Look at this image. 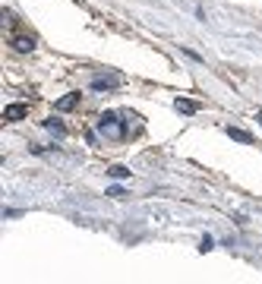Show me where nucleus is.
Here are the masks:
<instances>
[{"instance_id": "nucleus-11", "label": "nucleus", "mask_w": 262, "mask_h": 284, "mask_svg": "<svg viewBox=\"0 0 262 284\" xmlns=\"http://www.w3.org/2000/svg\"><path fill=\"white\" fill-rule=\"evenodd\" d=\"M107 196H114V199H123V186H111V189H107Z\"/></svg>"}, {"instance_id": "nucleus-7", "label": "nucleus", "mask_w": 262, "mask_h": 284, "mask_svg": "<svg viewBox=\"0 0 262 284\" xmlns=\"http://www.w3.org/2000/svg\"><path fill=\"white\" fill-rule=\"evenodd\" d=\"M107 177H114V180H126V177H130V171H126L123 164H111V167H107Z\"/></svg>"}, {"instance_id": "nucleus-10", "label": "nucleus", "mask_w": 262, "mask_h": 284, "mask_svg": "<svg viewBox=\"0 0 262 284\" xmlns=\"http://www.w3.org/2000/svg\"><path fill=\"white\" fill-rule=\"evenodd\" d=\"M209 249H215V240H212V237H202V243H199V253H209Z\"/></svg>"}, {"instance_id": "nucleus-5", "label": "nucleus", "mask_w": 262, "mask_h": 284, "mask_svg": "<svg viewBox=\"0 0 262 284\" xmlns=\"http://www.w3.org/2000/svg\"><path fill=\"white\" fill-rule=\"evenodd\" d=\"M227 136H231L234 142H243V145H250V142H253L250 133H246V130H237V126H227Z\"/></svg>"}, {"instance_id": "nucleus-3", "label": "nucleus", "mask_w": 262, "mask_h": 284, "mask_svg": "<svg viewBox=\"0 0 262 284\" xmlns=\"http://www.w3.org/2000/svg\"><path fill=\"white\" fill-rule=\"evenodd\" d=\"M13 51L29 54V51H35V41H32V38H25V35H19V38H13Z\"/></svg>"}, {"instance_id": "nucleus-9", "label": "nucleus", "mask_w": 262, "mask_h": 284, "mask_svg": "<svg viewBox=\"0 0 262 284\" xmlns=\"http://www.w3.org/2000/svg\"><path fill=\"white\" fill-rule=\"evenodd\" d=\"M114 85H117V79H95L92 89H95V92H107V89H114Z\"/></svg>"}, {"instance_id": "nucleus-2", "label": "nucleus", "mask_w": 262, "mask_h": 284, "mask_svg": "<svg viewBox=\"0 0 262 284\" xmlns=\"http://www.w3.org/2000/svg\"><path fill=\"white\" fill-rule=\"evenodd\" d=\"M25 114H29V107L25 104H6L3 107V123H16V120H22Z\"/></svg>"}, {"instance_id": "nucleus-6", "label": "nucleus", "mask_w": 262, "mask_h": 284, "mask_svg": "<svg viewBox=\"0 0 262 284\" xmlns=\"http://www.w3.org/2000/svg\"><path fill=\"white\" fill-rule=\"evenodd\" d=\"M76 101H79V92L66 95V98H60V101H57V111H73V107H76Z\"/></svg>"}, {"instance_id": "nucleus-12", "label": "nucleus", "mask_w": 262, "mask_h": 284, "mask_svg": "<svg viewBox=\"0 0 262 284\" xmlns=\"http://www.w3.org/2000/svg\"><path fill=\"white\" fill-rule=\"evenodd\" d=\"M19 215H22L19 208H3V218H19Z\"/></svg>"}, {"instance_id": "nucleus-13", "label": "nucleus", "mask_w": 262, "mask_h": 284, "mask_svg": "<svg viewBox=\"0 0 262 284\" xmlns=\"http://www.w3.org/2000/svg\"><path fill=\"white\" fill-rule=\"evenodd\" d=\"M256 120H259V123H262V111H259V114H256Z\"/></svg>"}, {"instance_id": "nucleus-1", "label": "nucleus", "mask_w": 262, "mask_h": 284, "mask_svg": "<svg viewBox=\"0 0 262 284\" xmlns=\"http://www.w3.org/2000/svg\"><path fill=\"white\" fill-rule=\"evenodd\" d=\"M98 133H101V136H111V139H120L123 136V123L117 120V114H101V117H98Z\"/></svg>"}, {"instance_id": "nucleus-8", "label": "nucleus", "mask_w": 262, "mask_h": 284, "mask_svg": "<svg viewBox=\"0 0 262 284\" xmlns=\"http://www.w3.org/2000/svg\"><path fill=\"white\" fill-rule=\"evenodd\" d=\"M44 130H51L54 136H63V133H66V130H63V123H60V120H54V117H51V120H44Z\"/></svg>"}, {"instance_id": "nucleus-4", "label": "nucleus", "mask_w": 262, "mask_h": 284, "mask_svg": "<svg viewBox=\"0 0 262 284\" xmlns=\"http://www.w3.org/2000/svg\"><path fill=\"white\" fill-rule=\"evenodd\" d=\"M174 107H177L180 114H196L199 111V104H196V101H190V98H177V101H174Z\"/></svg>"}]
</instances>
